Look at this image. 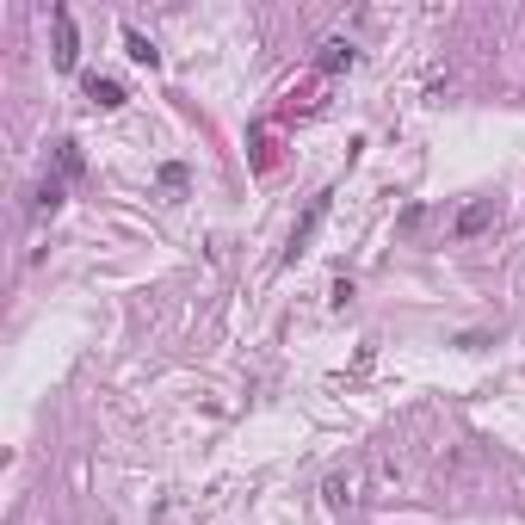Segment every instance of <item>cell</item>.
Segmentation results:
<instances>
[{
  "instance_id": "277c9868",
  "label": "cell",
  "mask_w": 525,
  "mask_h": 525,
  "mask_svg": "<svg viewBox=\"0 0 525 525\" xmlns=\"http://www.w3.org/2000/svg\"><path fill=\"white\" fill-rule=\"evenodd\" d=\"M501 217V210H495V198H476V204H464L458 210V223H451V235H458V241H470V235H482L488 223H495Z\"/></svg>"
},
{
  "instance_id": "9c48e42d",
  "label": "cell",
  "mask_w": 525,
  "mask_h": 525,
  "mask_svg": "<svg viewBox=\"0 0 525 525\" xmlns=\"http://www.w3.org/2000/svg\"><path fill=\"white\" fill-rule=\"evenodd\" d=\"M161 192L180 198V192H186V167H161Z\"/></svg>"
},
{
  "instance_id": "ba28073f",
  "label": "cell",
  "mask_w": 525,
  "mask_h": 525,
  "mask_svg": "<svg viewBox=\"0 0 525 525\" xmlns=\"http://www.w3.org/2000/svg\"><path fill=\"white\" fill-rule=\"evenodd\" d=\"M124 50H130V62H143V68H155V62H161V50H155L136 25H124Z\"/></svg>"
},
{
  "instance_id": "5b68a950",
  "label": "cell",
  "mask_w": 525,
  "mask_h": 525,
  "mask_svg": "<svg viewBox=\"0 0 525 525\" xmlns=\"http://www.w3.org/2000/svg\"><path fill=\"white\" fill-rule=\"evenodd\" d=\"M81 87H87V99L99 105V112H118V105H124V87H118L112 75H87Z\"/></svg>"
},
{
  "instance_id": "8992f818",
  "label": "cell",
  "mask_w": 525,
  "mask_h": 525,
  "mask_svg": "<svg viewBox=\"0 0 525 525\" xmlns=\"http://www.w3.org/2000/svg\"><path fill=\"white\" fill-rule=\"evenodd\" d=\"M62 186H68V180H44L38 192H31V223H44V217H56V210H62Z\"/></svg>"
},
{
  "instance_id": "6da1fadb",
  "label": "cell",
  "mask_w": 525,
  "mask_h": 525,
  "mask_svg": "<svg viewBox=\"0 0 525 525\" xmlns=\"http://www.w3.org/2000/svg\"><path fill=\"white\" fill-rule=\"evenodd\" d=\"M328 204H334V192H315V198H309V210H303V217H297V229H291V248H285V260L309 254V235L322 229V217H328Z\"/></svg>"
},
{
  "instance_id": "3957f363",
  "label": "cell",
  "mask_w": 525,
  "mask_h": 525,
  "mask_svg": "<svg viewBox=\"0 0 525 525\" xmlns=\"http://www.w3.org/2000/svg\"><path fill=\"white\" fill-rule=\"evenodd\" d=\"M50 25H56V68H75V62H81V31H75V13L56 7V13H50Z\"/></svg>"
},
{
  "instance_id": "7a4b0ae2",
  "label": "cell",
  "mask_w": 525,
  "mask_h": 525,
  "mask_svg": "<svg viewBox=\"0 0 525 525\" xmlns=\"http://www.w3.org/2000/svg\"><path fill=\"white\" fill-rule=\"evenodd\" d=\"M353 62H359L353 38H322V50H315V75H346Z\"/></svg>"
},
{
  "instance_id": "52a82bcc",
  "label": "cell",
  "mask_w": 525,
  "mask_h": 525,
  "mask_svg": "<svg viewBox=\"0 0 525 525\" xmlns=\"http://www.w3.org/2000/svg\"><path fill=\"white\" fill-rule=\"evenodd\" d=\"M81 167H87L81 143H75V136H62V143H56V180H81Z\"/></svg>"
}]
</instances>
